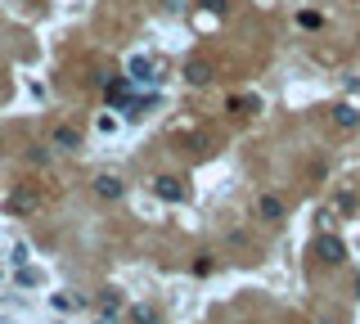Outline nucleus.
Returning a JSON list of instances; mask_svg holds the SVG:
<instances>
[{"label": "nucleus", "mask_w": 360, "mask_h": 324, "mask_svg": "<svg viewBox=\"0 0 360 324\" xmlns=\"http://www.w3.org/2000/svg\"><path fill=\"white\" fill-rule=\"evenodd\" d=\"M320 257H325L329 266H338V261H347V243L338 239V234H320Z\"/></svg>", "instance_id": "nucleus-1"}, {"label": "nucleus", "mask_w": 360, "mask_h": 324, "mask_svg": "<svg viewBox=\"0 0 360 324\" xmlns=\"http://www.w3.org/2000/svg\"><path fill=\"white\" fill-rule=\"evenodd\" d=\"M154 194L167 198V203H180V198H185V185H180L176 176H158V180H154Z\"/></svg>", "instance_id": "nucleus-2"}, {"label": "nucleus", "mask_w": 360, "mask_h": 324, "mask_svg": "<svg viewBox=\"0 0 360 324\" xmlns=\"http://www.w3.org/2000/svg\"><path fill=\"white\" fill-rule=\"evenodd\" d=\"M185 81L189 86H207V81H212V63H207V59H189L185 63Z\"/></svg>", "instance_id": "nucleus-3"}, {"label": "nucleus", "mask_w": 360, "mask_h": 324, "mask_svg": "<svg viewBox=\"0 0 360 324\" xmlns=\"http://www.w3.org/2000/svg\"><path fill=\"white\" fill-rule=\"evenodd\" d=\"M334 127H343V131L360 127V108L356 104H334Z\"/></svg>", "instance_id": "nucleus-4"}, {"label": "nucleus", "mask_w": 360, "mask_h": 324, "mask_svg": "<svg viewBox=\"0 0 360 324\" xmlns=\"http://www.w3.org/2000/svg\"><path fill=\"white\" fill-rule=\"evenodd\" d=\"M257 216H261V221H284V203L275 194H261L257 198Z\"/></svg>", "instance_id": "nucleus-5"}, {"label": "nucleus", "mask_w": 360, "mask_h": 324, "mask_svg": "<svg viewBox=\"0 0 360 324\" xmlns=\"http://www.w3.org/2000/svg\"><path fill=\"white\" fill-rule=\"evenodd\" d=\"M54 149H81V131L77 127H59L54 131Z\"/></svg>", "instance_id": "nucleus-6"}, {"label": "nucleus", "mask_w": 360, "mask_h": 324, "mask_svg": "<svg viewBox=\"0 0 360 324\" xmlns=\"http://www.w3.org/2000/svg\"><path fill=\"white\" fill-rule=\"evenodd\" d=\"M95 194L99 198H122V180L117 176H99L95 180Z\"/></svg>", "instance_id": "nucleus-7"}, {"label": "nucleus", "mask_w": 360, "mask_h": 324, "mask_svg": "<svg viewBox=\"0 0 360 324\" xmlns=\"http://www.w3.org/2000/svg\"><path fill=\"white\" fill-rule=\"evenodd\" d=\"M149 72H154L149 59H131V77H136V81H149Z\"/></svg>", "instance_id": "nucleus-8"}, {"label": "nucleus", "mask_w": 360, "mask_h": 324, "mask_svg": "<svg viewBox=\"0 0 360 324\" xmlns=\"http://www.w3.org/2000/svg\"><path fill=\"white\" fill-rule=\"evenodd\" d=\"M131 316H136V324H158L154 307H136V311H131Z\"/></svg>", "instance_id": "nucleus-9"}, {"label": "nucleus", "mask_w": 360, "mask_h": 324, "mask_svg": "<svg viewBox=\"0 0 360 324\" xmlns=\"http://www.w3.org/2000/svg\"><path fill=\"white\" fill-rule=\"evenodd\" d=\"M32 203H36L32 194H14V198H9V207H14V212H27V207H32Z\"/></svg>", "instance_id": "nucleus-10"}, {"label": "nucleus", "mask_w": 360, "mask_h": 324, "mask_svg": "<svg viewBox=\"0 0 360 324\" xmlns=\"http://www.w3.org/2000/svg\"><path fill=\"white\" fill-rule=\"evenodd\" d=\"M297 23H302V27H320V23H325V18H320V14H316V9H306V14H302V18H297Z\"/></svg>", "instance_id": "nucleus-11"}, {"label": "nucleus", "mask_w": 360, "mask_h": 324, "mask_svg": "<svg viewBox=\"0 0 360 324\" xmlns=\"http://www.w3.org/2000/svg\"><path fill=\"white\" fill-rule=\"evenodd\" d=\"M198 5H203V9H212V14H221V9H225V0H198Z\"/></svg>", "instance_id": "nucleus-12"}, {"label": "nucleus", "mask_w": 360, "mask_h": 324, "mask_svg": "<svg viewBox=\"0 0 360 324\" xmlns=\"http://www.w3.org/2000/svg\"><path fill=\"white\" fill-rule=\"evenodd\" d=\"M356 293H360V280H356Z\"/></svg>", "instance_id": "nucleus-13"}]
</instances>
